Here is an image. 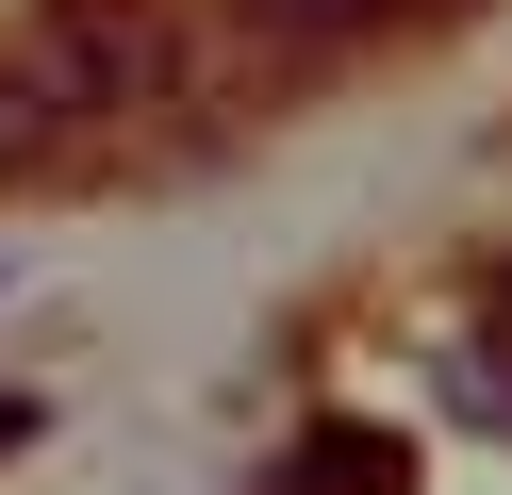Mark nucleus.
Listing matches in <instances>:
<instances>
[{
  "instance_id": "f257e3e1",
  "label": "nucleus",
  "mask_w": 512,
  "mask_h": 495,
  "mask_svg": "<svg viewBox=\"0 0 512 495\" xmlns=\"http://www.w3.org/2000/svg\"><path fill=\"white\" fill-rule=\"evenodd\" d=\"M17 66H34V83L67 99V132H83V116H149V99H166V66H182V33L149 17V0H50Z\"/></svg>"
},
{
  "instance_id": "f03ea898",
  "label": "nucleus",
  "mask_w": 512,
  "mask_h": 495,
  "mask_svg": "<svg viewBox=\"0 0 512 495\" xmlns=\"http://www.w3.org/2000/svg\"><path fill=\"white\" fill-rule=\"evenodd\" d=\"M281 495H413V446H397V429H364V413H314L298 462H281Z\"/></svg>"
},
{
  "instance_id": "7ed1b4c3",
  "label": "nucleus",
  "mask_w": 512,
  "mask_h": 495,
  "mask_svg": "<svg viewBox=\"0 0 512 495\" xmlns=\"http://www.w3.org/2000/svg\"><path fill=\"white\" fill-rule=\"evenodd\" d=\"M397 0H248V33L265 50H347V33H380Z\"/></svg>"
},
{
  "instance_id": "20e7f679",
  "label": "nucleus",
  "mask_w": 512,
  "mask_h": 495,
  "mask_svg": "<svg viewBox=\"0 0 512 495\" xmlns=\"http://www.w3.org/2000/svg\"><path fill=\"white\" fill-rule=\"evenodd\" d=\"M67 149V99L34 83V66H0V182H17V165H50Z\"/></svg>"
},
{
  "instance_id": "39448f33",
  "label": "nucleus",
  "mask_w": 512,
  "mask_h": 495,
  "mask_svg": "<svg viewBox=\"0 0 512 495\" xmlns=\"http://www.w3.org/2000/svg\"><path fill=\"white\" fill-rule=\"evenodd\" d=\"M463 396H479V413H496V429H512V363H496V347H479V363H463Z\"/></svg>"
},
{
  "instance_id": "423d86ee",
  "label": "nucleus",
  "mask_w": 512,
  "mask_h": 495,
  "mask_svg": "<svg viewBox=\"0 0 512 495\" xmlns=\"http://www.w3.org/2000/svg\"><path fill=\"white\" fill-rule=\"evenodd\" d=\"M34 429H50V396H0V446H34Z\"/></svg>"
},
{
  "instance_id": "0eeeda50",
  "label": "nucleus",
  "mask_w": 512,
  "mask_h": 495,
  "mask_svg": "<svg viewBox=\"0 0 512 495\" xmlns=\"http://www.w3.org/2000/svg\"><path fill=\"white\" fill-rule=\"evenodd\" d=\"M265 495H281V479H265Z\"/></svg>"
}]
</instances>
